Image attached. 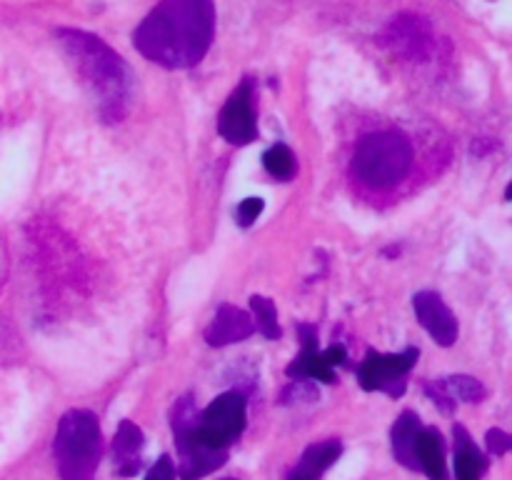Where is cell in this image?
Returning a JSON list of instances; mask_svg holds the SVG:
<instances>
[{
    "label": "cell",
    "mask_w": 512,
    "mask_h": 480,
    "mask_svg": "<svg viewBox=\"0 0 512 480\" xmlns=\"http://www.w3.org/2000/svg\"><path fill=\"white\" fill-rule=\"evenodd\" d=\"M220 138L230 145H250L258 138V118H255L253 105V83L243 80L238 88L225 100L223 110L218 115Z\"/></svg>",
    "instance_id": "52a82bcc"
},
{
    "label": "cell",
    "mask_w": 512,
    "mask_h": 480,
    "mask_svg": "<svg viewBox=\"0 0 512 480\" xmlns=\"http://www.w3.org/2000/svg\"><path fill=\"white\" fill-rule=\"evenodd\" d=\"M250 308H253L255 323H258V330L265 335L268 340H278L280 338V323H278V310H275V303L265 295H253L250 298Z\"/></svg>",
    "instance_id": "ac0fdd59"
},
{
    "label": "cell",
    "mask_w": 512,
    "mask_h": 480,
    "mask_svg": "<svg viewBox=\"0 0 512 480\" xmlns=\"http://www.w3.org/2000/svg\"><path fill=\"white\" fill-rule=\"evenodd\" d=\"M58 40L73 65L75 75L93 98L105 123H120L130 105V68L98 35L85 30L60 28Z\"/></svg>",
    "instance_id": "3957f363"
},
{
    "label": "cell",
    "mask_w": 512,
    "mask_h": 480,
    "mask_svg": "<svg viewBox=\"0 0 512 480\" xmlns=\"http://www.w3.org/2000/svg\"><path fill=\"white\" fill-rule=\"evenodd\" d=\"M248 425V403L238 390L218 395L205 410H198L193 395L185 393L170 410V428L178 453V478L200 480L228 460V448L240 440Z\"/></svg>",
    "instance_id": "6da1fadb"
},
{
    "label": "cell",
    "mask_w": 512,
    "mask_h": 480,
    "mask_svg": "<svg viewBox=\"0 0 512 480\" xmlns=\"http://www.w3.org/2000/svg\"><path fill=\"white\" fill-rule=\"evenodd\" d=\"M383 45L393 50V55L405 60H425L428 58L430 48H433V33L430 25L425 23L418 15H398L385 30Z\"/></svg>",
    "instance_id": "ba28073f"
},
{
    "label": "cell",
    "mask_w": 512,
    "mask_h": 480,
    "mask_svg": "<svg viewBox=\"0 0 512 480\" xmlns=\"http://www.w3.org/2000/svg\"><path fill=\"white\" fill-rule=\"evenodd\" d=\"M413 168V145L405 135L393 130L365 135L353 153L355 180L375 190H388L408 178Z\"/></svg>",
    "instance_id": "5b68a950"
},
{
    "label": "cell",
    "mask_w": 512,
    "mask_h": 480,
    "mask_svg": "<svg viewBox=\"0 0 512 480\" xmlns=\"http://www.w3.org/2000/svg\"><path fill=\"white\" fill-rule=\"evenodd\" d=\"M143 445L145 435L133 420H120L115 428L113 445H110V455H113V473L118 478H135L143 468Z\"/></svg>",
    "instance_id": "7c38bea8"
},
{
    "label": "cell",
    "mask_w": 512,
    "mask_h": 480,
    "mask_svg": "<svg viewBox=\"0 0 512 480\" xmlns=\"http://www.w3.org/2000/svg\"><path fill=\"white\" fill-rule=\"evenodd\" d=\"M453 438H455V480H483V475L488 473L490 460L483 450L478 448V443L473 440V435L468 433V428L460 423L453 425Z\"/></svg>",
    "instance_id": "9a60e30c"
},
{
    "label": "cell",
    "mask_w": 512,
    "mask_h": 480,
    "mask_svg": "<svg viewBox=\"0 0 512 480\" xmlns=\"http://www.w3.org/2000/svg\"><path fill=\"white\" fill-rule=\"evenodd\" d=\"M318 400V388L310 380H293L288 388L280 395V405H295V403H315Z\"/></svg>",
    "instance_id": "44dd1931"
},
{
    "label": "cell",
    "mask_w": 512,
    "mask_h": 480,
    "mask_svg": "<svg viewBox=\"0 0 512 480\" xmlns=\"http://www.w3.org/2000/svg\"><path fill=\"white\" fill-rule=\"evenodd\" d=\"M505 200H512V180H510L508 188H505Z\"/></svg>",
    "instance_id": "484cf974"
},
{
    "label": "cell",
    "mask_w": 512,
    "mask_h": 480,
    "mask_svg": "<svg viewBox=\"0 0 512 480\" xmlns=\"http://www.w3.org/2000/svg\"><path fill=\"white\" fill-rule=\"evenodd\" d=\"M418 358L420 350L413 345L403 353H378L370 348L358 365V385L368 393L380 390L390 398H400L408 390V373L415 368Z\"/></svg>",
    "instance_id": "8992f818"
},
{
    "label": "cell",
    "mask_w": 512,
    "mask_h": 480,
    "mask_svg": "<svg viewBox=\"0 0 512 480\" xmlns=\"http://www.w3.org/2000/svg\"><path fill=\"white\" fill-rule=\"evenodd\" d=\"M325 358H328V363L333 365H345V360H348V350L343 348V345H330V348H325Z\"/></svg>",
    "instance_id": "d4e9b609"
},
{
    "label": "cell",
    "mask_w": 512,
    "mask_h": 480,
    "mask_svg": "<svg viewBox=\"0 0 512 480\" xmlns=\"http://www.w3.org/2000/svg\"><path fill=\"white\" fill-rule=\"evenodd\" d=\"M258 330L255 323V315L245 313V310L235 308V305L225 303L220 305L218 313H215L213 323L205 328V343L213 345V348H225V345L240 343V340H248L250 335Z\"/></svg>",
    "instance_id": "8fae6325"
},
{
    "label": "cell",
    "mask_w": 512,
    "mask_h": 480,
    "mask_svg": "<svg viewBox=\"0 0 512 480\" xmlns=\"http://www.w3.org/2000/svg\"><path fill=\"white\" fill-rule=\"evenodd\" d=\"M213 38V0H163L135 28L133 45L160 68L185 70L205 58Z\"/></svg>",
    "instance_id": "7a4b0ae2"
},
{
    "label": "cell",
    "mask_w": 512,
    "mask_h": 480,
    "mask_svg": "<svg viewBox=\"0 0 512 480\" xmlns=\"http://www.w3.org/2000/svg\"><path fill=\"white\" fill-rule=\"evenodd\" d=\"M418 460L420 470L430 480H450L448 463H445V440L443 433L433 425H423L418 435Z\"/></svg>",
    "instance_id": "2e32d148"
},
{
    "label": "cell",
    "mask_w": 512,
    "mask_h": 480,
    "mask_svg": "<svg viewBox=\"0 0 512 480\" xmlns=\"http://www.w3.org/2000/svg\"><path fill=\"white\" fill-rule=\"evenodd\" d=\"M340 455H343V443L338 438L308 445L295 468L288 473V480H320L333 468Z\"/></svg>",
    "instance_id": "4fadbf2b"
},
{
    "label": "cell",
    "mask_w": 512,
    "mask_h": 480,
    "mask_svg": "<svg viewBox=\"0 0 512 480\" xmlns=\"http://www.w3.org/2000/svg\"><path fill=\"white\" fill-rule=\"evenodd\" d=\"M263 208H265L263 198H245L243 203L238 205V225H243V228H250V225H253L255 220L260 218Z\"/></svg>",
    "instance_id": "603a6c76"
},
{
    "label": "cell",
    "mask_w": 512,
    "mask_h": 480,
    "mask_svg": "<svg viewBox=\"0 0 512 480\" xmlns=\"http://www.w3.org/2000/svg\"><path fill=\"white\" fill-rule=\"evenodd\" d=\"M485 448H488L490 455H505L512 450V433L508 430H500V428H490L485 433Z\"/></svg>",
    "instance_id": "7402d4cb"
},
{
    "label": "cell",
    "mask_w": 512,
    "mask_h": 480,
    "mask_svg": "<svg viewBox=\"0 0 512 480\" xmlns=\"http://www.w3.org/2000/svg\"><path fill=\"white\" fill-rule=\"evenodd\" d=\"M263 168L268 170L275 180H290L298 173V160H295V153L288 145L275 143L265 150Z\"/></svg>",
    "instance_id": "e0dca14e"
},
{
    "label": "cell",
    "mask_w": 512,
    "mask_h": 480,
    "mask_svg": "<svg viewBox=\"0 0 512 480\" xmlns=\"http://www.w3.org/2000/svg\"><path fill=\"white\" fill-rule=\"evenodd\" d=\"M145 480H178V468L170 460V455H160L145 473Z\"/></svg>",
    "instance_id": "cb8c5ba5"
},
{
    "label": "cell",
    "mask_w": 512,
    "mask_h": 480,
    "mask_svg": "<svg viewBox=\"0 0 512 480\" xmlns=\"http://www.w3.org/2000/svg\"><path fill=\"white\" fill-rule=\"evenodd\" d=\"M225 480H235V478H225Z\"/></svg>",
    "instance_id": "4316f807"
},
{
    "label": "cell",
    "mask_w": 512,
    "mask_h": 480,
    "mask_svg": "<svg viewBox=\"0 0 512 480\" xmlns=\"http://www.w3.org/2000/svg\"><path fill=\"white\" fill-rule=\"evenodd\" d=\"M423 430L420 423V415L415 410H403V413L395 418L393 430H390V443H393V455L400 465H405L408 470H420L418 460V435Z\"/></svg>",
    "instance_id": "5bb4252c"
},
{
    "label": "cell",
    "mask_w": 512,
    "mask_h": 480,
    "mask_svg": "<svg viewBox=\"0 0 512 480\" xmlns=\"http://www.w3.org/2000/svg\"><path fill=\"white\" fill-rule=\"evenodd\" d=\"M53 455L60 480H95L103 458V430L93 410L73 408L58 420Z\"/></svg>",
    "instance_id": "277c9868"
},
{
    "label": "cell",
    "mask_w": 512,
    "mask_h": 480,
    "mask_svg": "<svg viewBox=\"0 0 512 480\" xmlns=\"http://www.w3.org/2000/svg\"><path fill=\"white\" fill-rule=\"evenodd\" d=\"M413 308L418 323L433 335L435 343L443 345V348H450L458 340V320H455L453 310L445 305V300L435 290H420V293H415Z\"/></svg>",
    "instance_id": "9c48e42d"
},
{
    "label": "cell",
    "mask_w": 512,
    "mask_h": 480,
    "mask_svg": "<svg viewBox=\"0 0 512 480\" xmlns=\"http://www.w3.org/2000/svg\"><path fill=\"white\" fill-rule=\"evenodd\" d=\"M298 335L303 340V350L298 358L285 368V375L293 380H320V383H338L335 368L325 358V350H318V330L310 323L298 325Z\"/></svg>",
    "instance_id": "30bf717a"
},
{
    "label": "cell",
    "mask_w": 512,
    "mask_h": 480,
    "mask_svg": "<svg viewBox=\"0 0 512 480\" xmlns=\"http://www.w3.org/2000/svg\"><path fill=\"white\" fill-rule=\"evenodd\" d=\"M423 390L425 395H428L430 400H433L435 405H438L443 413L453 415L455 408H458V400L453 398V393H450L448 383H445V378H435V380H425L423 383Z\"/></svg>",
    "instance_id": "ffe728a7"
},
{
    "label": "cell",
    "mask_w": 512,
    "mask_h": 480,
    "mask_svg": "<svg viewBox=\"0 0 512 480\" xmlns=\"http://www.w3.org/2000/svg\"><path fill=\"white\" fill-rule=\"evenodd\" d=\"M445 383H448L453 398L463 400V403H483L485 395H488L485 385L473 375H450V378H445Z\"/></svg>",
    "instance_id": "d6986e66"
}]
</instances>
